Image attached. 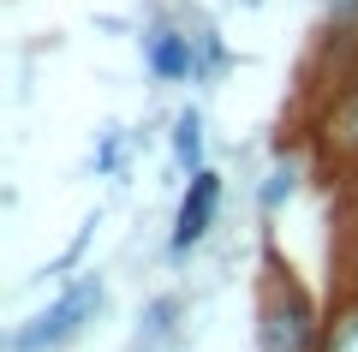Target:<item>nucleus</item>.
Returning <instances> with one entry per match:
<instances>
[{
	"label": "nucleus",
	"mask_w": 358,
	"mask_h": 352,
	"mask_svg": "<svg viewBox=\"0 0 358 352\" xmlns=\"http://www.w3.org/2000/svg\"><path fill=\"white\" fill-rule=\"evenodd\" d=\"M322 311L305 293V281L293 275V263H281L275 233H263V275H257V323L251 340L257 352H322Z\"/></svg>",
	"instance_id": "f257e3e1"
},
{
	"label": "nucleus",
	"mask_w": 358,
	"mask_h": 352,
	"mask_svg": "<svg viewBox=\"0 0 358 352\" xmlns=\"http://www.w3.org/2000/svg\"><path fill=\"white\" fill-rule=\"evenodd\" d=\"M102 311H108V281H102V269H84V275H72L30 323H18L13 335H6V352H66Z\"/></svg>",
	"instance_id": "f03ea898"
},
{
	"label": "nucleus",
	"mask_w": 358,
	"mask_h": 352,
	"mask_svg": "<svg viewBox=\"0 0 358 352\" xmlns=\"http://www.w3.org/2000/svg\"><path fill=\"white\" fill-rule=\"evenodd\" d=\"M197 24H203V13L197 6H150V18H143L138 30V54H143V72L155 78V84H203V48H197Z\"/></svg>",
	"instance_id": "7ed1b4c3"
},
{
	"label": "nucleus",
	"mask_w": 358,
	"mask_h": 352,
	"mask_svg": "<svg viewBox=\"0 0 358 352\" xmlns=\"http://www.w3.org/2000/svg\"><path fill=\"white\" fill-rule=\"evenodd\" d=\"M221 197H227V179L215 167H197L179 191V209H173V233H167V257H192L197 245L215 233L221 221Z\"/></svg>",
	"instance_id": "20e7f679"
},
{
	"label": "nucleus",
	"mask_w": 358,
	"mask_h": 352,
	"mask_svg": "<svg viewBox=\"0 0 358 352\" xmlns=\"http://www.w3.org/2000/svg\"><path fill=\"white\" fill-rule=\"evenodd\" d=\"M317 138H322V150H329L346 174L358 167V72L334 84L329 108H322V120H317Z\"/></svg>",
	"instance_id": "39448f33"
},
{
	"label": "nucleus",
	"mask_w": 358,
	"mask_h": 352,
	"mask_svg": "<svg viewBox=\"0 0 358 352\" xmlns=\"http://www.w3.org/2000/svg\"><path fill=\"white\" fill-rule=\"evenodd\" d=\"M167 150H173V167L185 179H192L197 167H209V120H203L197 101L173 108V120H167Z\"/></svg>",
	"instance_id": "423d86ee"
},
{
	"label": "nucleus",
	"mask_w": 358,
	"mask_h": 352,
	"mask_svg": "<svg viewBox=\"0 0 358 352\" xmlns=\"http://www.w3.org/2000/svg\"><path fill=\"white\" fill-rule=\"evenodd\" d=\"M179 316H185V299L179 293H155L138 316V352H173L179 346Z\"/></svg>",
	"instance_id": "0eeeda50"
},
{
	"label": "nucleus",
	"mask_w": 358,
	"mask_h": 352,
	"mask_svg": "<svg viewBox=\"0 0 358 352\" xmlns=\"http://www.w3.org/2000/svg\"><path fill=\"white\" fill-rule=\"evenodd\" d=\"M131 150H138V138H126V126H102V132H96V155H90L96 179H120Z\"/></svg>",
	"instance_id": "6e6552de"
},
{
	"label": "nucleus",
	"mask_w": 358,
	"mask_h": 352,
	"mask_svg": "<svg viewBox=\"0 0 358 352\" xmlns=\"http://www.w3.org/2000/svg\"><path fill=\"white\" fill-rule=\"evenodd\" d=\"M293 191H299V167L293 162H275L263 174V185H257V209H263V215H281V203H293Z\"/></svg>",
	"instance_id": "1a4fd4ad"
},
{
	"label": "nucleus",
	"mask_w": 358,
	"mask_h": 352,
	"mask_svg": "<svg viewBox=\"0 0 358 352\" xmlns=\"http://www.w3.org/2000/svg\"><path fill=\"white\" fill-rule=\"evenodd\" d=\"M322 352H358V293L329 316V328H322Z\"/></svg>",
	"instance_id": "9d476101"
},
{
	"label": "nucleus",
	"mask_w": 358,
	"mask_h": 352,
	"mask_svg": "<svg viewBox=\"0 0 358 352\" xmlns=\"http://www.w3.org/2000/svg\"><path fill=\"white\" fill-rule=\"evenodd\" d=\"M96 227H102V215H84V227H78V239L66 245V251H60V263H54V269H42V275H66V269H78V263H84L90 239H96Z\"/></svg>",
	"instance_id": "9b49d317"
},
{
	"label": "nucleus",
	"mask_w": 358,
	"mask_h": 352,
	"mask_svg": "<svg viewBox=\"0 0 358 352\" xmlns=\"http://www.w3.org/2000/svg\"><path fill=\"white\" fill-rule=\"evenodd\" d=\"M346 197H352V215H358V167H352V179H346Z\"/></svg>",
	"instance_id": "f8f14e48"
},
{
	"label": "nucleus",
	"mask_w": 358,
	"mask_h": 352,
	"mask_svg": "<svg viewBox=\"0 0 358 352\" xmlns=\"http://www.w3.org/2000/svg\"><path fill=\"white\" fill-rule=\"evenodd\" d=\"M245 6H263V0H245Z\"/></svg>",
	"instance_id": "ddd939ff"
},
{
	"label": "nucleus",
	"mask_w": 358,
	"mask_h": 352,
	"mask_svg": "<svg viewBox=\"0 0 358 352\" xmlns=\"http://www.w3.org/2000/svg\"><path fill=\"white\" fill-rule=\"evenodd\" d=\"M352 72H358V66H352Z\"/></svg>",
	"instance_id": "4468645a"
}]
</instances>
